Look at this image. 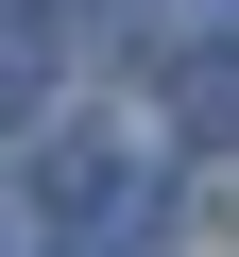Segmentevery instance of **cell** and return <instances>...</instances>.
<instances>
[{
	"label": "cell",
	"instance_id": "obj_2",
	"mask_svg": "<svg viewBox=\"0 0 239 257\" xmlns=\"http://www.w3.org/2000/svg\"><path fill=\"white\" fill-rule=\"evenodd\" d=\"M0 120H34V35H0Z\"/></svg>",
	"mask_w": 239,
	"mask_h": 257
},
{
	"label": "cell",
	"instance_id": "obj_1",
	"mask_svg": "<svg viewBox=\"0 0 239 257\" xmlns=\"http://www.w3.org/2000/svg\"><path fill=\"white\" fill-rule=\"evenodd\" d=\"M171 138H188V155L239 138V52H188V69H171Z\"/></svg>",
	"mask_w": 239,
	"mask_h": 257
}]
</instances>
